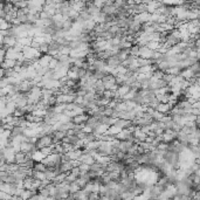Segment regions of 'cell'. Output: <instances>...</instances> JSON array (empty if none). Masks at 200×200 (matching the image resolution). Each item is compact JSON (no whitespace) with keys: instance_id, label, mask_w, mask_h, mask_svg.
<instances>
[{"instance_id":"cell-1","label":"cell","mask_w":200,"mask_h":200,"mask_svg":"<svg viewBox=\"0 0 200 200\" xmlns=\"http://www.w3.org/2000/svg\"><path fill=\"white\" fill-rule=\"evenodd\" d=\"M34 145H35V149L36 150H41V149H43V148L53 146V138H51V135H45V136L38 138Z\"/></svg>"},{"instance_id":"cell-2","label":"cell","mask_w":200,"mask_h":200,"mask_svg":"<svg viewBox=\"0 0 200 200\" xmlns=\"http://www.w3.org/2000/svg\"><path fill=\"white\" fill-rule=\"evenodd\" d=\"M152 55H153V51H150L148 47H139V51H138V57H141V59H145V60H151L152 59Z\"/></svg>"},{"instance_id":"cell-3","label":"cell","mask_w":200,"mask_h":200,"mask_svg":"<svg viewBox=\"0 0 200 200\" xmlns=\"http://www.w3.org/2000/svg\"><path fill=\"white\" fill-rule=\"evenodd\" d=\"M88 118H89V115H88L87 112H84V114H82V115H77L75 116V117H73L72 122L75 124V125H82V124H85V122L88 121Z\"/></svg>"},{"instance_id":"cell-4","label":"cell","mask_w":200,"mask_h":200,"mask_svg":"<svg viewBox=\"0 0 200 200\" xmlns=\"http://www.w3.org/2000/svg\"><path fill=\"white\" fill-rule=\"evenodd\" d=\"M171 108L170 104L169 103H159L156 108V111L159 112V114H162V115H169V112L171 111Z\"/></svg>"},{"instance_id":"cell-5","label":"cell","mask_w":200,"mask_h":200,"mask_svg":"<svg viewBox=\"0 0 200 200\" xmlns=\"http://www.w3.org/2000/svg\"><path fill=\"white\" fill-rule=\"evenodd\" d=\"M129 91H130V87H128V85H125V84H123V85H119L118 87V89L116 90V93L121 96V100L125 96V95L128 94Z\"/></svg>"},{"instance_id":"cell-6","label":"cell","mask_w":200,"mask_h":200,"mask_svg":"<svg viewBox=\"0 0 200 200\" xmlns=\"http://www.w3.org/2000/svg\"><path fill=\"white\" fill-rule=\"evenodd\" d=\"M57 62H59V61L53 57V59L51 60L49 64H48V69H51V70H54V69L56 68V66H57Z\"/></svg>"}]
</instances>
